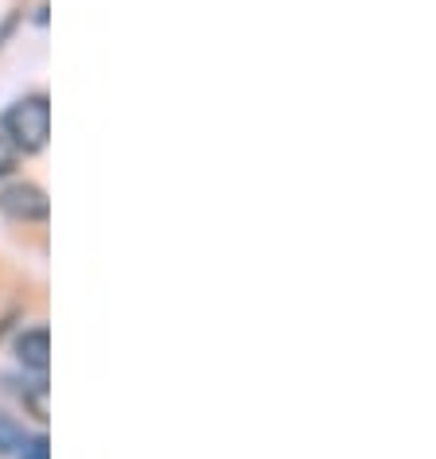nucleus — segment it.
I'll list each match as a JSON object with an SVG mask.
<instances>
[{"mask_svg":"<svg viewBox=\"0 0 436 459\" xmlns=\"http://www.w3.org/2000/svg\"><path fill=\"white\" fill-rule=\"evenodd\" d=\"M0 133L8 136L20 156H31V152H43L48 148V136H51V101L48 94H28L8 106L4 121H0Z\"/></svg>","mask_w":436,"mask_h":459,"instance_id":"obj_1","label":"nucleus"},{"mask_svg":"<svg viewBox=\"0 0 436 459\" xmlns=\"http://www.w3.org/2000/svg\"><path fill=\"white\" fill-rule=\"evenodd\" d=\"M0 211L13 222H43L51 214V203H48V191L36 187V183H8L0 191Z\"/></svg>","mask_w":436,"mask_h":459,"instance_id":"obj_2","label":"nucleus"},{"mask_svg":"<svg viewBox=\"0 0 436 459\" xmlns=\"http://www.w3.org/2000/svg\"><path fill=\"white\" fill-rule=\"evenodd\" d=\"M16 359L24 370H36V374H48L51 366V335L48 327H31L16 339Z\"/></svg>","mask_w":436,"mask_h":459,"instance_id":"obj_3","label":"nucleus"},{"mask_svg":"<svg viewBox=\"0 0 436 459\" xmlns=\"http://www.w3.org/2000/svg\"><path fill=\"white\" fill-rule=\"evenodd\" d=\"M48 397H51V385L43 382V377H39V382H31V385H24V409H28L39 424H43V420H51V405H48Z\"/></svg>","mask_w":436,"mask_h":459,"instance_id":"obj_4","label":"nucleus"},{"mask_svg":"<svg viewBox=\"0 0 436 459\" xmlns=\"http://www.w3.org/2000/svg\"><path fill=\"white\" fill-rule=\"evenodd\" d=\"M16 164H20V148H16L13 141H8L4 133H0V179H4V176H13Z\"/></svg>","mask_w":436,"mask_h":459,"instance_id":"obj_5","label":"nucleus"},{"mask_svg":"<svg viewBox=\"0 0 436 459\" xmlns=\"http://www.w3.org/2000/svg\"><path fill=\"white\" fill-rule=\"evenodd\" d=\"M13 447H20V429L8 417H0V455L13 452Z\"/></svg>","mask_w":436,"mask_h":459,"instance_id":"obj_6","label":"nucleus"},{"mask_svg":"<svg viewBox=\"0 0 436 459\" xmlns=\"http://www.w3.org/2000/svg\"><path fill=\"white\" fill-rule=\"evenodd\" d=\"M24 452H20V459H51V444H48V436H36V440H28V444H20Z\"/></svg>","mask_w":436,"mask_h":459,"instance_id":"obj_7","label":"nucleus"}]
</instances>
